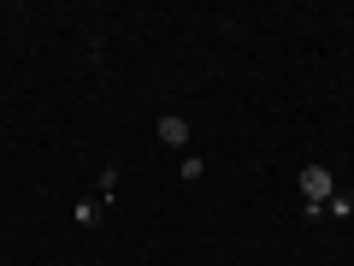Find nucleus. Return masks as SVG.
I'll return each mask as SVG.
<instances>
[{"mask_svg": "<svg viewBox=\"0 0 354 266\" xmlns=\"http://www.w3.org/2000/svg\"><path fill=\"white\" fill-rule=\"evenodd\" d=\"M295 184H301V195H307V219H319V213H325V202L337 195V177H330L325 166H301Z\"/></svg>", "mask_w": 354, "mask_h": 266, "instance_id": "1", "label": "nucleus"}, {"mask_svg": "<svg viewBox=\"0 0 354 266\" xmlns=\"http://www.w3.org/2000/svg\"><path fill=\"white\" fill-rule=\"evenodd\" d=\"M160 142H165V148H183V142H189V118L165 113V118H160Z\"/></svg>", "mask_w": 354, "mask_h": 266, "instance_id": "2", "label": "nucleus"}, {"mask_svg": "<svg viewBox=\"0 0 354 266\" xmlns=\"http://www.w3.org/2000/svg\"><path fill=\"white\" fill-rule=\"evenodd\" d=\"M325 213H330V219H354V195H348V190H337V195L325 202Z\"/></svg>", "mask_w": 354, "mask_h": 266, "instance_id": "3", "label": "nucleus"}, {"mask_svg": "<svg viewBox=\"0 0 354 266\" xmlns=\"http://www.w3.org/2000/svg\"><path fill=\"white\" fill-rule=\"evenodd\" d=\"M71 219H77V225H95V219H101V202H77Z\"/></svg>", "mask_w": 354, "mask_h": 266, "instance_id": "4", "label": "nucleus"}]
</instances>
